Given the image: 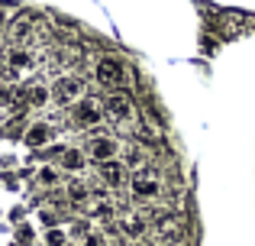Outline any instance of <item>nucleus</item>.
Here are the masks:
<instances>
[{
	"label": "nucleus",
	"instance_id": "obj_10",
	"mask_svg": "<svg viewBox=\"0 0 255 246\" xmlns=\"http://www.w3.org/2000/svg\"><path fill=\"white\" fill-rule=\"evenodd\" d=\"M23 101L29 104L32 110L49 107V104H52V84H45V81H29V84L23 88Z\"/></svg>",
	"mask_w": 255,
	"mask_h": 246
},
{
	"label": "nucleus",
	"instance_id": "obj_8",
	"mask_svg": "<svg viewBox=\"0 0 255 246\" xmlns=\"http://www.w3.org/2000/svg\"><path fill=\"white\" fill-rule=\"evenodd\" d=\"M36 29H39V16H36V13H29V10L16 13V16L10 19V39H13V45H26L32 36H36Z\"/></svg>",
	"mask_w": 255,
	"mask_h": 246
},
{
	"label": "nucleus",
	"instance_id": "obj_24",
	"mask_svg": "<svg viewBox=\"0 0 255 246\" xmlns=\"http://www.w3.org/2000/svg\"><path fill=\"white\" fill-rule=\"evenodd\" d=\"M129 246H152V243H142V240H136V243H129Z\"/></svg>",
	"mask_w": 255,
	"mask_h": 246
},
{
	"label": "nucleus",
	"instance_id": "obj_6",
	"mask_svg": "<svg viewBox=\"0 0 255 246\" xmlns=\"http://www.w3.org/2000/svg\"><path fill=\"white\" fill-rule=\"evenodd\" d=\"M71 123H75L78 130H94V126H100L104 123V107H100V101L81 97V101L71 107Z\"/></svg>",
	"mask_w": 255,
	"mask_h": 246
},
{
	"label": "nucleus",
	"instance_id": "obj_7",
	"mask_svg": "<svg viewBox=\"0 0 255 246\" xmlns=\"http://www.w3.org/2000/svg\"><path fill=\"white\" fill-rule=\"evenodd\" d=\"M187 243V224L184 217H165L155 227V246H184Z\"/></svg>",
	"mask_w": 255,
	"mask_h": 246
},
{
	"label": "nucleus",
	"instance_id": "obj_17",
	"mask_svg": "<svg viewBox=\"0 0 255 246\" xmlns=\"http://www.w3.org/2000/svg\"><path fill=\"white\" fill-rule=\"evenodd\" d=\"M65 195H68L71 204H87L91 201V188H87L84 178H71V182L65 185Z\"/></svg>",
	"mask_w": 255,
	"mask_h": 246
},
{
	"label": "nucleus",
	"instance_id": "obj_26",
	"mask_svg": "<svg viewBox=\"0 0 255 246\" xmlns=\"http://www.w3.org/2000/svg\"><path fill=\"white\" fill-rule=\"evenodd\" d=\"M65 246H78V243H65Z\"/></svg>",
	"mask_w": 255,
	"mask_h": 246
},
{
	"label": "nucleus",
	"instance_id": "obj_2",
	"mask_svg": "<svg viewBox=\"0 0 255 246\" xmlns=\"http://www.w3.org/2000/svg\"><path fill=\"white\" fill-rule=\"evenodd\" d=\"M94 81L104 91H126L129 71H126V65L120 62L117 55H100L97 62H94Z\"/></svg>",
	"mask_w": 255,
	"mask_h": 246
},
{
	"label": "nucleus",
	"instance_id": "obj_25",
	"mask_svg": "<svg viewBox=\"0 0 255 246\" xmlns=\"http://www.w3.org/2000/svg\"><path fill=\"white\" fill-rule=\"evenodd\" d=\"M0 29H3V13H0Z\"/></svg>",
	"mask_w": 255,
	"mask_h": 246
},
{
	"label": "nucleus",
	"instance_id": "obj_23",
	"mask_svg": "<svg viewBox=\"0 0 255 246\" xmlns=\"http://www.w3.org/2000/svg\"><path fill=\"white\" fill-rule=\"evenodd\" d=\"M87 246H100V237H97V234H91V237H87Z\"/></svg>",
	"mask_w": 255,
	"mask_h": 246
},
{
	"label": "nucleus",
	"instance_id": "obj_21",
	"mask_svg": "<svg viewBox=\"0 0 255 246\" xmlns=\"http://www.w3.org/2000/svg\"><path fill=\"white\" fill-rule=\"evenodd\" d=\"M16 240L19 243H36V230H32V227H19L16 230Z\"/></svg>",
	"mask_w": 255,
	"mask_h": 246
},
{
	"label": "nucleus",
	"instance_id": "obj_11",
	"mask_svg": "<svg viewBox=\"0 0 255 246\" xmlns=\"http://www.w3.org/2000/svg\"><path fill=\"white\" fill-rule=\"evenodd\" d=\"M6 71H32L36 68V55H32L26 45H13V49H6Z\"/></svg>",
	"mask_w": 255,
	"mask_h": 246
},
{
	"label": "nucleus",
	"instance_id": "obj_13",
	"mask_svg": "<svg viewBox=\"0 0 255 246\" xmlns=\"http://www.w3.org/2000/svg\"><path fill=\"white\" fill-rule=\"evenodd\" d=\"M117 230L126 237V240L136 243V240H142V234L149 227H145V217L142 214H126V217H120V221H117Z\"/></svg>",
	"mask_w": 255,
	"mask_h": 246
},
{
	"label": "nucleus",
	"instance_id": "obj_22",
	"mask_svg": "<svg viewBox=\"0 0 255 246\" xmlns=\"http://www.w3.org/2000/svg\"><path fill=\"white\" fill-rule=\"evenodd\" d=\"M39 217H42V224H49V227H55V217H52V211H42Z\"/></svg>",
	"mask_w": 255,
	"mask_h": 246
},
{
	"label": "nucleus",
	"instance_id": "obj_1",
	"mask_svg": "<svg viewBox=\"0 0 255 246\" xmlns=\"http://www.w3.org/2000/svg\"><path fill=\"white\" fill-rule=\"evenodd\" d=\"M100 107H104V117L113 120L117 126H132L139 123V114H136V101H132L129 91H107V97H100Z\"/></svg>",
	"mask_w": 255,
	"mask_h": 246
},
{
	"label": "nucleus",
	"instance_id": "obj_18",
	"mask_svg": "<svg viewBox=\"0 0 255 246\" xmlns=\"http://www.w3.org/2000/svg\"><path fill=\"white\" fill-rule=\"evenodd\" d=\"M62 182V169L58 165H42L39 169V185H45V188H52V185Z\"/></svg>",
	"mask_w": 255,
	"mask_h": 246
},
{
	"label": "nucleus",
	"instance_id": "obj_5",
	"mask_svg": "<svg viewBox=\"0 0 255 246\" xmlns=\"http://www.w3.org/2000/svg\"><path fill=\"white\" fill-rule=\"evenodd\" d=\"M129 191H132V198H139V201H152V198L162 195V175H158V172H152V169L132 172Z\"/></svg>",
	"mask_w": 255,
	"mask_h": 246
},
{
	"label": "nucleus",
	"instance_id": "obj_9",
	"mask_svg": "<svg viewBox=\"0 0 255 246\" xmlns=\"http://www.w3.org/2000/svg\"><path fill=\"white\" fill-rule=\"evenodd\" d=\"M126 165L120 162V159H113V162H104V165H97V178H100V185H104V188H123L126 185Z\"/></svg>",
	"mask_w": 255,
	"mask_h": 246
},
{
	"label": "nucleus",
	"instance_id": "obj_19",
	"mask_svg": "<svg viewBox=\"0 0 255 246\" xmlns=\"http://www.w3.org/2000/svg\"><path fill=\"white\" fill-rule=\"evenodd\" d=\"M13 104H16V91H13V84L0 81V110H10Z\"/></svg>",
	"mask_w": 255,
	"mask_h": 246
},
{
	"label": "nucleus",
	"instance_id": "obj_4",
	"mask_svg": "<svg viewBox=\"0 0 255 246\" xmlns=\"http://www.w3.org/2000/svg\"><path fill=\"white\" fill-rule=\"evenodd\" d=\"M120 152H123L120 139H117V136H107V133H97V136H91V139H87V146H84V156L91 159L94 165L113 162Z\"/></svg>",
	"mask_w": 255,
	"mask_h": 246
},
{
	"label": "nucleus",
	"instance_id": "obj_20",
	"mask_svg": "<svg viewBox=\"0 0 255 246\" xmlns=\"http://www.w3.org/2000/svg\"><path fill=\"white\" fill-rule=\"evenodd\" d=\"M45 243H49V246H65V243H68V234H65L62 227H49V234H45Z\"/></svg>",
	"mask_w": 255,
	"mask_h": 246
},
{
	"label": "nucleus",
	"instance_id": "obj_3",
	"mask_svg": "<svg viewBox=\"0 0 255 246\" xmlns=\"http://www.w3.org/2000/svg\"><path fill=\"white\" fill-rule=\"evenodd\" d=\"M84 94V78L81 75H58L55 81H52V101L58 104V107H75Z\"/></svg>",
	"mask_w": 255,
	"mask_h": 246
},
{
	"label": "nucleus",
	"instance_id": "obj_12",
	"mask_svg": "<svg viewBox=\"0 0 255 246\" xmlns=\"http://www.w3.org/2000/svg\"><path fill=\"white\" fill-rule=\"evenodd\" d=\"M23 143L29 146V149H42V146H49L52 143V126L45 123V120L29 123V126H26V133H23Z\"/></svg>",
	"mask_w": 255,
	"mask_h": 246
},
{
	"label": "nucleus",
	"instance_id": "obj_15",
	"mask_svg": "<svg viewBox=\"0 0 255 246\" xmlns=\"http://www.w3.org/2000/svg\"><path fill=\"white\" fill-rule=\"evenodd\" d=\"M84 162H87L84 149H71V146H65V149L58 152V169H62V172H81Z\"/></svg>",
	"mask_w": 255,
	"mask_h": 246
},
{
	"label": "nucleus",
	"instance_id": "obj_16",
	"mask_svg": "<svg viewBox=\"0 0 255 246\" xmlns=\"http://www.w3.org/2000/svg\"><path fill=\"white\" fill-rule=\"evenodd\" d=\"M123 165L126 169H132V172H142V169H149V156H145V149L142 146H126L123 149Z\"/></svg>",
	"mask_w": 255,
	"mask_h": 246
},
{
	"label": "nucleus",
	"instance_id": "obj_14",
	"mask_svg": "<svg viewBox=\"0 0 255 246\" xmlns=\"http://www.w3.org/2000/svg\"><path fill=\"white\" fill-rule=\"evenodd\" d=\"M84 217L87 221H100V224L113 221V201L110 198H91L84 204Z\"/></svg>",
	"mask_w": 255,
	"mask_h": 246
}]
</instances>
